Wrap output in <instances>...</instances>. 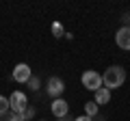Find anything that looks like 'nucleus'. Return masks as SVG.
Segmentation results:
<instances>
[{"label":"nucleus","instance_id":"f257e3e1","mask_svg":"<svg viewBox=\"0 0 130 121\" xmlns=\"http://www.w3.org/2000/svg\"><path fill=\"white\" fill-rule=\"evenodd\" d=\"M126 82V69L121 65H111L106 71L102 74V87H106L108 91L119 89Z\"/></svg>","mask_w":130,"mask_h":121},{"label":"nucleus","instance_id":"f03ea898","mask_svg":"<svg viewBox=\"0 0 130 121\" xmlns=\"http://www.w3.org/2000/svg\"><path fill=\"white\" fill-rule=\"evenodd\" d=\"M9 106H11V112L22 115V112L26 110V106H28L26 93H24V91H13V93L9 95Z\"/></svg>","mask_w":130,"mask_h":121},{"label":"nucleus","instance_id":"7ed1b4c3","mask_svg":"<svg viewBox=\"0 0 130 121\" xmlns=\"http://www.w3.org/2000/svg\"><path fill=\"white\" fill-rule=\"evenodd\" d=\"M80 80H83V87L89 89V91H93V93L102 87V76L98 74V71H93V69L83 71V78H80Z\"/></svg>","mask_w":130,"mask_h":121},{"label":"nucleus","instance_id":"20e7f679","mask_svg":"<svg viewBox=\"0 0 130 121\" xmlns=\"http://www.w3.org/2000/svg\"><path fill=\"white\" fill-rule=\"evenodd\" d=\"M11 78H13L18 84H26L28 80L32 78L30 65H26V63H18V65L13 67V74H11Z\"/></svg>","mask_w":130,"mask_h":121},{"label":"nucleus","instance_id":"39448f33","mask_svg":"<svg viewBox=\"0 0 130 121\" xmlns=\"http://www.w3.org/2000/svg\"><path fill=\"white\" fill-rule=\"evenodd\" d=\"M46 91H48V95H50V97L59 99L61 95H63V91H65V82L59 78V76H52V78H48Z\"/></svg>","mask_w":130,"mask_h":121},{"label":"nucleus","instance_id":"423d86ee","mask_svg":"<svg viewBox=\"0 0 130 121\" xmlns=\"http://www.w3.org/2000/svg\"><path fill=\"white\" fill-rule=\"evenodd\" d=\"M50 110H52V115H54L56 119H65V117L70 115V104L65 102L63 97H59V99H52V106H50Z\"/></svg>","mask_w":130,"mask_h":121},{"label":"nucleus","instance_id":"0eeeda50","mask_svg":"<svg viewBox=\"0 0 130 121\" xmlns=\"http://www.w3.org/2000/svg\"><path fill=\"white\" fill-rule=\"evenodd\" d=\"M115 43L121 50H130V26H121L115 33Z\"/></svg>","mask_w":130,"mask_h":121},{"label":"nucleus","instance_id":"6e6552de","mask_svg":"<svg viewBox=\"0 0 130 121\" xmlns=\"http://www.w3.org/2000/svg\"><path fill=\"white\" fill-rule=\"evenodd\" d=\"M93 102H95L98 106H104V104H108V102H111V91H108L106 87H100L95 93H93Z\"/></svg>","mask_w":130,"mask_h":121},{"label":"nucleus","instance_id":"1a4fd4ad","mask_svg":"<svg viewBox=\"0 0 130 121\" xmlns=\"http://www.w3.org/2000/svg\"><path fill=\"white\" fill-rule=\"evenodd\" d=\"M98 112H100V106H98V104L93 102V99L85 104V115H87V117H91V119H93V117H95Z\"/></svg>","mask_w":130,"mask_h":121},{"label":"nucleus","instance_id":"9d476101","mask_svg":"<svg viewBox=\"0 0 130 121\" xmlns=\"http://www.w3.org/2000/svg\"><path fill=\"white\" fill-rule=\"evenodd\" d=\"M52 35L54 37H65V28L61 22H52Z\"/></svg>","mask_w":130,"mask_h":121},{"label":"nucleus","instance_id":"9b49d317","mask_svg":"<svg viewBox=\"0 0 130 121\" xmlns=\"http://www.w3.org/2000/svg\"><path fill=\"white\" fill-rule=\"evenodd\" d=\"M32 117H35V108H32V106H26V110L20 115V121H30Z\"/></svg>","mask_w":130,"mask_h":121},{"label":"nucleus","instance_id":"f8f14e48","mask_svg":"<svg viewBox=\"0 0 130 121\" xmlns=\"http://www.w3.org/2000/svg\"><path fill=\"white\" fill-rule=\"evenodd\" d=\"M11 106H9V97H5V95H0V115H5V112H9Z\"/></svg>","mask_w":130,"mask_h":121},{"label":"nucleus","instance_id":"ddd939ff","mask_svg":"<svg viewBox=\"0 0 130 121\" xmlns=\"http://www.w3.org/2000/svg\"><path fill=\"white\" fill-rule=\"evenodd\" d=\"M0 121H20V115H15V112H5V115H0Z\"/></svg>","mask_w":130,"mask_h":121},{"label":"nucleus","instance_id":"4468645a","mask_svg":"<svg viewBox=\"0 0 130 121\" xmlns=\"http://www.w3.org/2000/svg\"><path fill=\"white\" fill-rule=\"evenodd\" d=\"M28 84H30V89H32V91H37V89L41 87V82H39V78H37V76H32V78L28 80Z\"/></svg>","mask_w":130,"mask_h":121},{"label":"nucleus","instance_id":"2eb2a0df","mask_svg":"<svg viewBox=\"0 0 130 121\" xmlns=\"http://www.w3.org/2000/svg\"><path fill=\"white\" fill-rule=\"evenodd\" d=\"M74 121H93V119H91V117H87V115H80V117H76Z\"/></svg>","mask_w":130,"mask_h":121},{"label":"nucleus","instance_id":"dca6fc26","mask_svg":"<svg viewBox=\"0 0 130 121\" xmlns=\"http://www.w3.org/2000/svg\"><path fill=\"white\" fill-rule=\"evenodd\" d=\"M59 121H74V119H70V117H65V119H59Z\"/></svg>","mask_w":130,"mask_h":121}]
</instances>
